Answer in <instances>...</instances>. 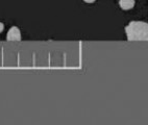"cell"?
<instances>
[{"label":"cell","mask_w":148,"mask_h":125,"mask_svg":"<svg viewBox=\"0 0 148 125\" xmlns=\"http://www.w3.org/2000/svg\"><path fill=\"white\" fill-rule=\"evenodd\" d=\"M125 32L128 41H148V23L143 21H132Z\"/></svg>","instance_id":"cell-1"},{"label":"cell","mask_w":148,"mask_h":125,"mask_svg":"<svg viewBox=\"0 0 148 125\" xmlns=\"http://www.w3.org/2000/svg\"><path fill=\"white\" fill-rule=\"evenodd\" d=\"M6 40L8 41H20L21 40V32L18 27L13 26L11 29L8 30L6 35Z\"/></svg>","instance_id":"cell-2"},{"label":"cell","mask_w":148,"mask_h":125,"mask_svg":"<svg viewBox=\"0 0 148 125\" xmlns=\"http://www.w3.org/2000/svg\"><path fill=\"white\" fill-rule=\"evenodd\" d=\"M119 5L122 10L128 11L135 6V0H119Z\"/></svg>","instance_id":"cell-3"},{"label":"cell","mask_w":148,"mask_h":125,"mask_svg":"<svg viewBox=\"0 0 148 125\" xmlns=\"http://www.w3.org/2000/svg\"><path fill=\"white\" fill-rule=\"evenodd\" d=\"M3 29H4V25H3V23L0 22V32H2Z\"/></svg>","instance_id":"cell-4"},{"label":"cell","mask_w":148,"mask_h":125,"mask_svg":"<svg viewBox=\"0 0 148 125\" xmlns=\"http://www.w3.org/2000/svg\"><path fill=\"white\" fill-rule=\"evenodd\" d=\"M85 2L87 3H93V2H95V0H84Z\"/></svg>","instance_id":"cell-5"}]
</instances>
